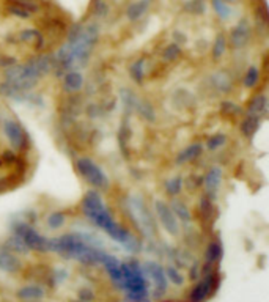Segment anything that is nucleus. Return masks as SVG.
Instances as JSON below:
<instances>
[{
  "label": "nucleus",
  "instance_id": "1",
  "mask_svg": "<svg viewBox=\"0 0 269 302\" xmlns=\"http://www.w3.org/2000/svg\"><path fill=\"white\" fill-rule=\"evenodd\" d=\"M83 212L92 222H95L98 227H101L115 241L123 244L127 250L132 252L139 250L140 247L139 241L131 235V232H127V230H124L121 225L117 224V221L112 218L109 209L104 206L103 198L96 192H90L83 198Z\"/></svg>",
  "mask_w": 269,
  "mask_h": 302
},
{
  "label": "nucleus",
  "instance_id": "2",
  "mask_svg": "<svg viewBox=\"0 0 269 302\" xmlns=\"http://www.w3.org/2000/svg\"><path fill=\"white\" fill-rule=\"evenodd\" d=\"M123 271V286L127 291V299L131 302H148V286L140 266L132 262L121 265Z\"/></svg>",
  "mask_w": 269,
  "mask_h": 302
},
{
  "label": "nucleus",
  "instance_id": "3",
  "mask_svg": "<svg viewBox=\"0 0 269 302\" xmlns=\"http://www.w3.org/2000/svg\"><path fill=\"white\" fill-rule=\"evenodd\" d=\"M76 165H77L80 177L88 184H92L93 188L101 189L107 186V175L104 174L101 167L96 162H93L92 159H88V157H80Z\"/></svg>",
  "mask_w": 269,
  "mask_h": 302
},
{
  "label": "nucleus",
  "instance_id": "4",
  "mask_svg": "<svg viewBox=\"0 0 269 302\" xmlns=\"http://www.w3.org/2000/svg\"><path fill=\"white\" fill-rule=\"evenodd\" d=\"M14 236L21 239V242L27 247V250H35V252H46L49 250V241H46L38 232L27 224H19L18 228L14 230Z\"/></svg>",
  "mask_w": 269,
  "mask_h": 302
},
{
  "label": "nucleus",
  "instance_id": "5",
  "mask_svg": "<svg viewBox=\"0 0 269 302\" xmlns=\"http://www.w3.org/2000/svg\"><path fill=\"white\" fill-rule=\"evenodd\" d=\"M4 133L8 139V142L11 143L13 148L16 150H27L28 145H30V140H28V136L25 133V129L13 118H5L4 120Z\"/></svg>",
  "mask_w": 269,
  "mask_h": 302
},
{
  "label": "nucleus",
  "instance_id": "6",
  "mask_svg": "<svg viewBox=\"0 0 269 302\" xmlns=\"http://www.w3.org/2000/svg\"><path fill=\"white\" fill-rule=\"evenodd\" d=\"M216 286H217V274L216 272H208V274H205V279L192 290L189 297L191 302H203L216 291Z\"/></svg>",
  "mask_w": 269,
  "mask_h": 302
},
{
  "label": "nucleus",
  "instance_id": "7",
  "mask_svg": "<svg viewBox=\"0 0 269 302\" xmlns=\"http://www.w3.org/2000/svg\"><path fill=\"white\" fill-rule=\"evenodd\" d=\"M154 209L156 214H158V219L162 224V227L167 230L170 235H178L180 232V222L176 219V215L173 214V211L170 209L164 201H156L154 203Z\"/></svg>",
  "mask_w": 269,
  "mask_h": 302
},
{
  "label": "nucleus",
  "instance_id": "8",
  "mask_svg": "<svg viewBox=\"0 0 269 302\" xmlns=\"http://www.w3.org/2000/svg\"><path fill=\"white\" fill-rule=\"evenodd\" d=\"M147 269L150 272V276L154 282V296L156 297H162L167 291V277H165V272L164 269L156 265V263H147Z\"/></svg>",
  "mask_w": 269,
  "mask_h": 302
},
{
  "label": "nucleus",
  "instance_id": "9",
  "mask_svg": "<svg viewBox=\"0 0 269 302\" xmlns=\"http://www.w3.org/2000/svg\"><path fill=\"white\" fill-rule=\"evenodd\" d=\"M19 268H21V262L16 255L7 249L0 250V269L4 272H8V274H13V272H16Z\"/></svg>",
  "mask_w": 269,
  "mask_h": 302
},
{
  "label": "nucleus",
  "instance_id": "10",
  "mask_svg": "<svg viewBox=\"0 0 269 302\" xmlns=\"http://www.w3.org/2000/svg\"><path fill=\"white\" fill-rule=\"evenodd\" d=\"M16 296L24 302H36L44 297V290L38 285H25L18 290Z\"/></svg>",
  "mask_w": 269,
  "mask_h": 302
},
{
  "label": "nucleus",
  "instance_id": "11",
  "mask_svg": "<svg viewBox=\"0 0 269 302\" xmlns=\"http://www.w3.org/2000/svg\"><path fill=\"white\" fill-rule=\"evenodd\" d=\"M83 77L77 71H69V73L63 77V87L68 93H76L82 89Z\"/></svg>",
  "mask_w": 269,
  "mask_h": 302
},
{
  "label": "nucleus",
  "instance_id": "12",
  "mask_svg": "<svg viewBox=\"0 0 269 302\" xmlns=\"http://www.w3.org/2000/svg\"><path fill=\"white\" fill-rule=\"evenodd\" d=\"M202 154V145L200 143H192L188 148H184L180 156H178V162L180 164H188V162H192L194 159H197L198 156Z\"/></svg>",
  "mask_w": 269,
  "mask_h": 302
},
{
  "label": "nucleus",
  "instance_id": "13",
  "mask_svg": "<svg viewBox=\"0 0 269 302\" xmlns=\"http://www.w3.org/2000/svg\"><path fill=\"white\" fill-rule=\"evenodd\" d=\"M220 170L217 168V167H214V168H211L208 174H206V177H205V186H206V189L212 194L214 191H217V188H219V184H220Z\"/></svg>",
  "mask_w": 269,
  "mask_h": 302
},
{
  "label": "nucleus",
  "instance_id": "14",
  "mask_svg": "<svg viewBox=\"0 0 269 302\" xmlns=\"http://www.w3.org/2000/svg\"><path fill=\"white\" fill-rule=\"evenodd\" d=\"M172 211L176 215V219L181 221V222H191L192 221L191 209L188 208L186 203H183V201H173V203H172Z\"/></svg>",
  "mask_w": 269,
  "mask_h": 302
},
{
  "label": "nucleus",
  "instance_id": "15",
  "mask_svg": "<svg viewBox=\"0 0 269 302\" xmlns=\"http://www.w3.org/2000/svg\"><path fill=\"white\" fill-rule=\"evenodd\" d=\"M258 129V117L257 115H247V117L243 120V124H241V131L243 134H246L247 137H252Z\"/></svg>",
  "mask_w": 269,
  "mask_h": 302
},
{
  "label": "nucleus",
  "instance_id": "16",
  "mask_svg": "<svg viewBox=\"0 0 269 302\" xmlns=\"http://www.w3.org/2000/svg\"><path fill=\"white\" fill-rule=\"evenodd\" d=\"M46 224H48V227L52 228V230H59V228H62V227L66 224V218H65L63 212L55 211V212H51V214L48 215Z\"/></svg>",
  "mask_w": 269,
  "mask_h": 302
},
{
  "label": "nucleus",
  "instance_id": "17",
  "mask_svg": "<svg viewBox=\"0 0 269 302\" xmlns=\"http://www.w3.org/2000/svg\"><path fill=\"white\" fill-rule=\"evenodd\" d=\"M220 258V244L219 241H212L206 249V263L214 265Z\"/></svg>",
  "mask_w": 269,
  "mask_h": 302
},
{
  "label": "nucleus",
  "instance_id": "18",
  "mask_svg": "<svg viewBox=\"0 0 269 302\" xmlns=\"http://www.w3.org/2000/svg\"><path fill=\"white\" fill-rule=\"evenodd\" d=\"M258 77H260L258 69L255 68V66H252V68H249V69L246 71L243 82H244V85H246L247 89H253L255 85H257V82H258Z\"/></svg>",
  "mask_w": 269,
  "mask_h": 302
},
{
  "label": "nucleus",
  "instance_id": "19",
  "mask_svg": "<svg viewBox=\"0 0 269 302\" xmlns=\"http://www.w3.org/2000/svg\"><path fill=\"white\" fill-rule=\"evenodd\" d=\"M181 188H183V180L181 178H170L165 183L167 194H170V195H178L181 192Z\"/></svg>",
  "mask_w": 269,
  "mask_h": 302
},
{
  "label": "nucleus",
  "instance_id": "20",
  "mask_svg": "<svg viewBox=\"0 0 269 302\" xmlns=\"http://www.w3.org/2000/svg\"><path fill=\"white\" fill-rule=\"evenodd\" d=\"M225 142H227V137H225V136L216 134V136H212V137L206 142V147H208L211 151H216V150H219L220 147L225 145Z\"/></svg>",
  "mask_w": 269,
  "mask_h": 302
},
{
  "label": "nucleus",
  "instance_id": "21",
  "mask_svg": "<svg viewBox=\"0 0 269 302\" xmlns=\"http://www.w3.org/2000/svg\"><path fill=\"white\" fill-rule=\"evenodd\" d=\"M165 277H167V280H170V282L175 283V285H181V283H183L181 272H180L176 268H173V266H168V268L165 269Z\"/></svg>",
  "mask_w": 269,
  "mask_h": 302
},
{
  "label": "nucleus",
  "instance_id": "22",
  "mask_svg": "<svg viewBox=\"0 0 269 302\" xmlns=\"http://www.w3.org/2000/svg\"><path fill=\"white\" fill-rule=\"evenodd\" d=\"M164 59L167 60V62H176L178 59H180V49L175 46V45H172V46H168L167 49H165V52H164Z\"/></svg>",
  "mask_w": 269,
  "mask_h": 302
},
{
  "label": "nucleus",
  "instance_id": "23",
  "mask_svg": "<svg viewBox=\"0 0 269 302\" xmlns=\"http://www.w3.org/2000/svg\"><path fill=\"white\" fill-rule=\"evenodd\" d=\"M223 52H225V39L220 36V38H217V39H216L214 49H212V55H214V59H216V60H219L220 57L223 55Z\"/></svg>",
  "mask_w": 269,
  "mask_h": 302
},
{
  "label": "nucleus",
  "instance_id": "24",
  "mask_svg": "<svg viewBox=\"0 0 269 302\" xmlns=\"http://www.w3.org/2000/svg\"><path fill=\"white\" fill-rule=\"evenodd\" d=\"M131 74H132V77L139 82V80H142V77H144V68H142V60H139V62H136L132 66H131Z\"/></svg>",
  "mask_w": 269,
  "mask_h": 302
},
{
  "label": "nucleus",
  "instance_id": "25",
  "mask_svg": "<svg viewBox=\"0 0 269 302\" xmlns=\"http://www.w3.org/2000/svg\"><path fill=\"white\" fill-rule=\"evenodd\" d=\"M77 296H79L80 302H92L93 297H95V294H93V291H92L90 288H82V290H79Z\"/></svg>",
  "mask_w": 269,
  "mask_h": 302
}]
</instances>
